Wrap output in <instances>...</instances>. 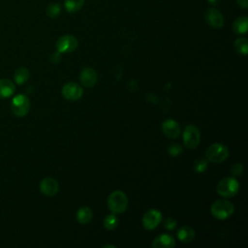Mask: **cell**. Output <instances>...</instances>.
<instances>
[{"instance_id":"6da1fadb","label":"cell","mask_w":248,"mask_h":248,"mask_svg":"<svg viewBox=\"0 0 248 248\" xmlns=\"http://www.w3.org/2000/svg\"><path fill=\"white\" fill-rule=\"evenodd\" d=\"M108 206L111 213L119 214L124 212L128 206V198L123 191L115 190L108 198Z\"/></svg>"},{"instance_id":"7a4b0ae2","label":"cell","mask_w":248,"mask_h":248,"mask_svg":"<svg viewBox=\"0 0 248 248\" xmlns=\"http://www.w3.org/2000/svg\"><path fill=\"white\" fill-rule=\"evenodd\" d=\"M234 211V205L225 199L216 200L210 207V212L213 217L218 220H226L232 216Z\"/></svg>"},{"instance_id":"3957f363","label":"cell","mask_w":248,"mask_h":248,"mask_svg":"<svg viewBox=\"0 0 248 248\" xmlns=\"http://www.w3.org/2000/svg\"><path fill=\"white\" fill-rule=\"evenodd\" d=\"M239 187V182L235 178L225 177L217 183L216 191L223 198H232L238 193Z\"/></svg>"},{"instance_id":"277c9868","label":"cell","mask_w":248,"mask_h":248,"mask_svg":"<svg viewBox=\"0 0 248 248\" xmlns=\"http://www.w3.org/2000/svg\"><path fill=\"white\" fill-rule=\"evenodd\" d=\"M229 156V149L226 145L216 142L211 144L207 147L205 151V157L206 160L214 163V164H220L224 162Z\"/></svg>"},{"instance_id":"5b68a950","label":"cell","mask_w":248,"mask_h":248,"mask_svg":"<svg viewBox=\"0 0 248 248\" xmlns=\"http://www.w3.org/2000/svg\"><path fill=\"white\" fill-rule=\"evenodd\" d=\"M30 108V101L27 96L23 94H18L15 96L11 103V110L13 114L17 117L25 116Z\"/></svg>"},{"instance_id":"8992f818","label":"cell","mask_w":248,"mask_h":248,"mask_svg":"<svg viewBox=\"0 0 248 248\" xmlns=\"http://www.w3.org/2000/svg\"><path fill=\"white\" fill-rule=\"evenodd\" d=\"M201 141V133L197 126L189 124L183 131V142L190 149L196 148Z\"/></svg>"},{"instance_id":"52a82bcc","label":"cell","mask_w":248,"mask_h":248,"mask_svg":"<svg viewBox=\"0 0 248 248\" xmlns=\"http://www.w3.org/2000/svg\"><path fill=\"white\" fill-rule=\"evenodd\" d=\"M78 46V39L73 35H64L56 42V49L59 53H69L74 51Z\"/></svg>"},{"instance_id":"ba28073f","label":"cell","mask_w":248,"mask_h":248,"mask_svg":"<svg viewBox=\"0 0 248 248\" xmlns=\"http://www.w3.org/2000/svg\"><path fill=\"white\" fill-rule=\"evenodd\" d=\"M62 96L68 101H78L83 94L82 87L76 82H67L61 89Z\"/></svg>"},{"instance_id":"9c48e42d","label":"cell","mask_w":248,"mask_h":248,"mask_svg":"<svg viewBox=\"0 0 248 248\" xmlns=\"http://www.w3.org/2000/svg\"><path fill=\"white\" fill-rule=\"evenodd\" d=\"M163 220L162 213L158 209L151 208L147 210L142 216V225L144 229L151 231L154 230Z\"/></svg>"},{"instance_id":"30bf717a","label":"cell","mask_w":248,"mask_h":248,"mask_svg":"<svg viewBox=\"0 0 248 248\" xmlns=\"http://www.w3.org/2000/svg\"><path fill=\"white\" fill-rule=\"evenodd\" d=\"M204 18L207 24L213 28H221L225 23V18L223 15L214 8H209L206 10Z\"/></svg>"},{"instance_id":"8fae6325","label":"cell","mask_w":248,"mask_h":248,"mask_svg":"<svg viewBox=\"0 0 248 248\" xmlns=\"http://www.w3.org/2000/svg\"><path fill=\"white\" fill-rule=\"evenodd\" d=\"M40 190L46 197L55 196L59 190L58 182L52 177H45L40 182Z\"/></svg>"},{"instance_id":"7c38bea8","label":"cell","mask_w":248,"mask_h":248,"mask_svg":"<svg viewBox=\"0 0 248 248\" xmlns=\"http://www.w3.org/2000/svg\"><path fill=\"white\" fill-rule=\"evenodd\" d=\"M163 134L170 139H176L180 135V126L173 119H167L162 123Z\"/></svg>"},{"instance_id":"4fadbf2b","label":"cell","mask_w":248,"mask_h":248,"mask_svg":"<svg viewBox=\"0 0 248 248\" xmlns=\"http://www.w3.org/2000/svg\"><path fill=\"white\" fill-rule=\"evenodd\" d=\"M97 79H98L97 73L92 68H84L79 75L80 83L86 88H90L94 86L97 82Z\"/></svg>"},{"instance_id":"5bb4252c","label":"cell","mask_w":248,"mask_h":248,"mask_svg":"<svg viewBox=\"0 0 248 248\" xmlns=\"http://www.w3.org/2000/svg\"><path fill=\"white\" fill-rule=\"evenodd\" d=\"M175 246L174 238L167 233L160 234L152 241V247L154 248H173Z\"/></svg>"},{"instance_id":"9a60e30c","label":"cell","mask_w":248,"mask_h":248,"mask_svg":"<svg viewBox=\"0 0 248 248\" xmlns=\"http://www.w3.org/2000/svg\"><path fill=\"white\" fill-rule=\"evenodd\" d=\"M16 91L14 82L8 78H0V99L11 97Z\"/></svg>"},{"instance_id":"2e32d148","label":"cell","mask_w":248,"mask_h":248,"mask_svg":"<svg viewBox=\"0 0 248 248\" xmlns=\"http://www.w3.org/2000/svg\"><path fill=\"white\" fill-rule=\"evenodd\" d=\"M76 218L80 225H86L92 220L93 212L88 206H82L77 211Z\"/></svg>"},{"instance_id":"e0dca14e","label":"cell","mask_w":248,"mask_h":248,"mask_svg":"<svg viewBox=\"0 0 248 248\" xmlns=\"http://www.w3.org/2000/svg\"><path fill=\"white\" fill-rule=\"evenodd\" d=\"M177 237L181 242H191L195 238V231L189 226H182L177 231Z\"/></svg>"},{"instance_id":"ac0fdd59","label":"cell","mask_w":248,"mask_h":248,"mask_svg":"<svg viewBox=\"0 0 248 248\" xmlns=\"http://www.w3.org/2000/svg\"><path fill=\"white\" fill-rule=\"evenodd\" d=\"M247 28H248V17L245 16L237 17L232 23V30L234 31L235 34H239V35L245 34L247 32Z\"/></svg>"},{"instance_id":"d6986e66","label":"cell","mask_w":248,"mask_h":248,"mask_svg":"<svg viewBox=\"0 0 248 248\" xmlns=\"http://www.w3.org/2000/svg\"><path fill=\"white\" fill-rule=\"evenodd\" d=\"M29 71L25 67H19L14 73V78L17 84H23L26 82L29 78Z\"/></svg>"},{"instance_id":"ffe728a7","label":"cell","mask_w":248,"mask_h":248,"mask_svg":"<svg viewBox=\"0 0 248 248\" xmlns=\"http://www.w3.org/2000/svg\"><path fill=\"white\" fill-rule=\"evenodd\" d=\"M233 46L235 51L241 55H246L248 52V41L244 37L236 39L234 41Z\"/></svg>"},{"instance_id":"44dd1931","label":"cell","mask_w":248,"mask_h":248,"mask_svg":"<svg viewBox=\"0 0 248 248\" xmlns=\"http://www.w3.org/2000/svg\"><path fill=\"white\" fill-rule=\"evenodd\" d=\"M84 1L85 0H65V9L68 13H77L82 8Z\"/></svg>"},{"instance_id":"7402d4cb","label":"cell","mask_w":248,"mask_h":248,"mask_svg":"<svg viewBox=\"0 0 248 248\" xmlns=\"http://www.w3.org/2000/svg\"><path fill=\"white\" fill-rule=\"evenodd\" d=\"M103 224H104V227H105L107 230L112 231V230H114V229L117 227V225H118V219H117V217L115 216V214L112 213V214L107 215V216L105 217Z\"/></svg>"},{"instance_id":"603a6c76","label":"cell","mask_w":248,"mask_h":248,"mask_svg":"<svg viewBox=\"0 0 248 248\" xmlns=\"http://www.w3.org/2000/svg\"><path fill=\"white\" fill-rule=\"evenodd\" d=\"M193 169L196 172L198 173H202V172H204L207 169V160L205 159H197L195 162H194V165H193Z\"/></svg>"},{"instance_id":"cb8c5ba5","label":"cell","mask_w":248,"mask_h":248,"mask_svg":"<svg viewBox=\"0 0 248 248\" xmlns=\"http://www.w3.org/2000/svg\"><path fill=\"white\" fill-rule=\"evenodd\" d=\"M60 9L61 7L58 3H50L46 7V13L49 17H56L60 14Z\"/></svg>"},{"instance_id":"d4e9b609","label":"cell","mask_w":248,"mask_h":248,"mask_svg":"<svg viewBox=\"0 0 248 248\" xmlns=\"http://www.w3.org/2000/svg\"><path fill=\"white\" fill-rule=\"evenodd\" d=\"M183 151V148L181 147L180 144L178 143H170L168 147V153L170 154V156H172V157H176V156H179Z\"/></svg>"},{"instance_id":"484cf974","label":"cell","mask_w":248,"mask_h":248,"mask_svg":"<svg viewBox=\"0 0 248 248\" xmlns=\"http://www.w3.org/2000/svg\"><path fill=\"white\" fill-rule=\"evenodd\" d=\"M177 225V222L176 220L173 218V217H167L166 219H164L163 221V226L165 229L169 230V231H171L173 230Z\"/></svg>"},{"instance_id":"4316f807","label":"cell","mask_w":248,"mask_h":248,"mask_svg":"<svg viewBox=\"0 0 248 248\" xmlns=\"http://www.w3.org/2000/svg\"><path fill=\"white\" fill-rule=\"evenodd\" d=\"M243 171V166L241 163H235L234 165L232 166L231 168V172L234 176H239L242 174Z\"/></svg>"},{"instance_id":"83f0119b","label":"cell","mask_w":248,"mask_h":248,"mask_svg":"<svg viewBox=\"0 0 248 248\" xmlns=\"http://www.w3.org/2000/svg\"><path fill=\"white\" fill-rule=\"evenodd\" d=\"M61 53H59L58 51L55 52V53H52L49 57V60L51 63H58L60 60H61Z\"/></svg>"},{"instance_id":"f1b7e54d","label":"cell","mask_w":248,"mask_h":248,"mask_svg":"<svg viewBox=\"0 0 248 248\" xmlns=\"http://www.w3.org/2000/svg\"><path fill=\"white\" fill-rule=\"evenodd\" d=\"M239 7L246 9L248 7V0H236Z\"/></svg>"},{"instance_id":"f546056e","label":"cell","mask_w":248,"mask_h":248,"mask_svg":"<svg viewBox=\"0 0 248 248\" xmlns=\"http://www.w3.org/2000/svg\"><path fill=\"white\" fill-rule=\"evenodd\" d=\"M207 2L212 6H216L220 2V0H207Z\"/></svg>"},{"instance_id":"4dcf8cb0","label":"cell","mask_w":248,"mask_h":248,"mask_svg":"<svg viewBox=\"0 0 248 248\" xmlns=\"http://www.w3.org/2000/svg\"><path fill=\"white\" fill-rule=\"evenodd\" d=\"M103 247H104V248H108V247H110V248H116L115 245H111V244H106V245H104Z\"/></svg>"}]
</instances>
